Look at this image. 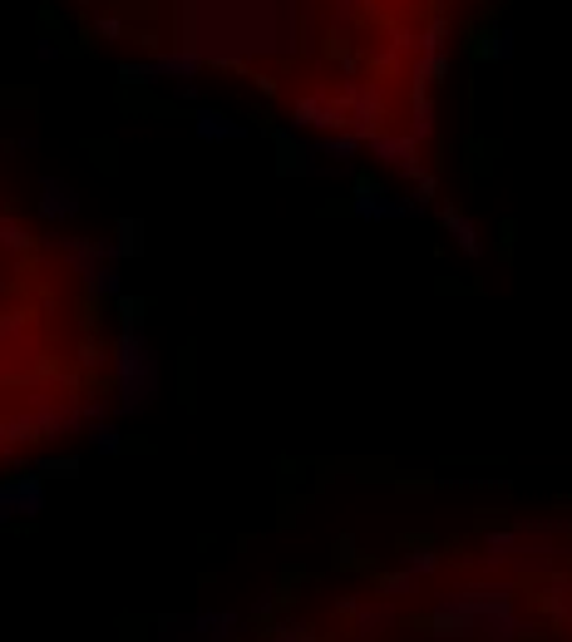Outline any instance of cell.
Here are the masks:
<instances>
[{
  "instance_id": "cell-1",
  "label": "cell",
  "mask_w": 572,
  "mask_h": 642,
  "mask_svg": "<svg viewBox=\"0 0 572 642\" xmlns=\"http://www.w3.org/2000/svg\"><path fill=\"white\" fill-rule=\"evenodd\" d=\"M109 375H114L119 416H144L163 396V356L144 336V326H119L114 346H109Z\"/></svg>"
},
{
  "instance_id": "cell-2",
  "label": "cell",
  "mask_w": 572,
  "mask_h": 642,
  "mask_svg": "<svg viewBox=\"0 0 572 642\" xmlns=\"http://www.w3.org/2000/svg\"><path fill=\"white\" fill-rule=\"evenodd\" d=\"M208 54H198L192 45H178V50L149 54V60H124L119 64V79L124 85H178V79H198Z\"/></svg>"
},
{
  "instance_id": "cell-3",
  "label": "cell",
  "mask_w": 572,
  "mask_h": 642,
  "mask_svg": "<svg viewBox=\"0 0 572 642\" xmlns=\"http://www.w3.org/2000/svg\"><path fill=\"white\" fill-rule=\"evenodd\" d=\"M0 385H15V391H45V385H50L40 342H35L30 332L0 342Z\"/></svg>"
},
{
  "instance_id": "cell-4",
  "label": "cell",
  "mask_w": 572,
  "mask_h": 642,
  "mask_svg": "<svg viewBox=\"0 0 572 642\" xmlns=\"http://www.w3.org/2000/svg\"><path fill=\"white\" fill-rule=\"evenodd\" d=\"M291 128L297 134H336V128H346V95H336V89H307V95H297Z\"/></svg>"
},
{
  "instance_id": "cell-5",
  "label": "cell",
  "mask_w": 572,
  "mask_h": 642,
  "mask_svg": "<svg viewBox=\"0 0 572 642\" xmlns=\"http://www.w3.org/2000/svg\"><path fill=\"white\" fill-rule=\"evenodd\" d=\"M346 128L350 134H361V139H371V134L385 128V89L375 85V79L346 85Z\"/></svg>"
},
{
  "instance_id": "cell-6",
  "label": "cell",
  "mask_w": 572,
  "mask_h": 642,
  "mask_svg": "<svg viewBox=\"0 0 572 642\" xmlns=\"http://www.w3.org/2000/svg\"><path fill=\"white\" fill-rule=\"evenodd\" d=\"M365 153H371L381 169H390V173H400V178H420V144L410 139V134H390V128H381V134H371L365 139Z\"/></svg>"
},
{
  "instance_id": "cell-7",
  "label": "cell",
  "mask_w": 572,
  "mask_h": 642,
  "mask_svg": "<svg viewBox=\"0 0 572 642\" xmlns=\"http://www.w3.org/2000/svg\"><path fill=\"white\" fill-rule=\"evenodd\" d=\"M414 203L390 193L385 183H356L350 188V218H361V223H385V218H410Z\"/></svg>"
},
{
  "instance_id": "cell-8",
  "label": "cell",
  "mask_w": 572,
  "mask_h": 642,
  "mask_svg": "<svg viewBox=\"0 0 572 642\" xmlns=\"http://www.w3.org/2000/svg\"><path fill=\"white\" fill-rule=\"evenodd\" d=\"M0 499L11 504L15 519H35V514H45V504H50V490H45V480L35 470H15L0 480Z\"/></svg>"
},
{
  "instance_id": "cell-9",
  "label": "cell",
  "mask_w": 572,
  "mask_h": 642,
  "mask_svg": "<svg viewBox=\"0 0 572 642\" xmlns=\"http://www.w3.org/2000/svg\"><path fill=\"white\" fill-rule=\"evenodd\" d=\"M35 213L54 227L70 223V218L79 213V188L70 178H60V173H45L40 188H35Z\"/></svg>"
},
{
  "instance_id": "cell-10",
  "label": "cell",
  "mask_w": 572,
  "mask_h": 642,
  "mask_svg": "<svg viewBox=\"0 0 572 642\" xmlns=\"http://www.w3.org/2000/svg\"><path fill=\"white\" fill-rule=\"evenodd\" d=\"M188 124H192V139L198 144H243V139H252V128H247L243 119L223 114V109H208V104L192 109Z\"/></svg>"
},
{
  "instance_id": "cell-11",
  "label": "cell",
  "mask_w": 572,
  "mask_h": 642,
  "mask_svg": "<svg viewBox=\"0 0 572 642\" xmlns=\"http://www.w3.org/2000/svg\"><path fill=\"white\" fill-rule=\"evenodd\" d=\"M340 613H350V618H356V642H375L381 638V628H390L395 622V608L390 603H346L340 598Z\"/></svg>"
},
{
  "instance_id": "cell-12",
  "label": "cell",
  "mask_w": 572,
  "mask_h": 642,
  "mask_svg": "<svg viewBox=\"0 0 572 642\" xmlns=\"http://www.w3.org/2000/svg\"><path fill=\"white\" fill-rule=\"evenodd\" d=\"M439 227L449 233V243L459 247L464 257H484V237H478V227H474V218L464 213V208H439Z\"/></svg>"
},
{
  "instance_id": "cell-13",
  "label": "cell",
  "mask_w": 572,
  "mask_h": 642,
  "mask_svg": "<svg viewBox=\"0 0 572 642\" xmlns=\"http://www.w3.org/2000/svg\"><path fill=\"white\" fill-rule=\"evenodd\" d=\"M316 153H326V159H336L340 169H350L356 163V153L365 149L361 134H350V128H336V134H316V144H311Z\"/></svg>"
},
{
  "instance_id": "cell-14",
  "label": "cell",
  "mask_w": 572,
  "mask_h": 642,
  "mask_svg": "<svg viewBox=\"0 0 572 642\" xmlns=\"http://www.w3.org/2000/svg\"><path fill=\"white\" fill-rule=\"evenodd\" d=\"M435 128H439V109H435V99L424 95V89H414V99H410V139H414V144L435 139Z\"/></svg>"
},
{
  "instance_id": "cell-15",
  "label": "cell",
  "mask_w": 572,
  "mask_h": 642,
  "mask_svg": "<svg viewBox=\"0 0 572 642\" xmlns=\"http://www.w3.org/2000/svg\"><path fill=\"white\" fill-rule=\"evenodd\" d=\"M192 628H198L208 642H237L243 618H237V613H198V618H192Z\"/></svg>"
},
{
  "instance_id": "cell-16",
  "label": "cell",
  "mask_w": 572,
  "mask_h": 642,
  "mask_svg": "<svg viewBox=\"0 0 572 642\" xmlns=\"http://www.w3.org/2000/svg\"><path fill=\"white\" fill-rule=\"evenodd\" d=\"M30 243H35V237H30V227H25L21 218H15V213H0V252L21 262V257L30 252Z\"/></svg>"
},
{
  "instance_id": "cell-17",
  "label": "cell",
  "mask_w": 572,
  "mask_h": 642,
  "mask_svg": "<svg viewBox=\"0 0 572 642\" xmlns=\"http://www.w3.org/2000/svg\"><path fill=\"white\" fill-rule=\"evenodd\" d=\"M513 50H519V35H513L509 25H498V30H488V35H484V45H478V54H484V60H494V64L513 60Z\"/></svg>"
},
{
  "instance_id": "cell-18",
  "label": "cell",
  "mask_w": 572,
  "mask_h": 642,
  "mask_svg": "<svg viewBox=\"0 0 572 642\" xmlns=\"http://www.w3.org/2000/svg\"><path fill=\"white\" fill-rule=\"evenodd\" d=\"M85 435H89V449H99V455H119L124 449V430L114 420H95V425H85Z\"/></svg>"
},
{
  "instance_id": "cell-19",
  "label": "cell",
  "mask_w": 572,
  "mask_h": 642,
  "mask_svg": "<svg viewBox=\"0 0 572 642\" xmlns=\"http://www.w3.org/2000/svg\"><path fill=\"white\" fill-rule=\"evenodd\" d=\"M114 247H119L124 257H138V252H144V218H134V213L119 218V223H114Z\"/></svg>"
},
{
  "instance_id": "cell-20",
  "label": "cell",
  "mask_w": 572,
  "mask_h": 642,
  "mask_svg": "<svg viewBox=\"0 0 572 642\" xmlns=\"http://www.w3.org/2000/svg\"><path fill=\"white\" fill-rule=\"evenodd\" d=\"M25 470H35L40 480H75L79 460H75V455H54V460H35V465H25Z\"/></svg>"
},
{
  "instance_id": "cell-21",
  "label": "cell",
  "mask_w": 572,
  "mask_h": 642,
  "mask_svg": "<svg viewBox=\"0 0 572 642\" xmlns=\"http://www.w3.org/2000/svg\"><path fill=\"white\" fill-rule=\"evenodd\" d=\"M89 30H95V40H109V45H119V40H124V35H128V25L119 21L114 11H95V15H89Z\"/></svg>"
},
{
  "instance_id": "cell-22",
  "label": "cell",
  "mask_w": 572,
  "mask_h": 642,
  "mask_svg": "<svg viewBox=\"0 0 572 642\" xmlns=\"http://www.w3.org/2000/svg\"><path fill=\"white\" fill-rule=\"evenodd\" d=\"M435 568H439V554H435V548H405V573L430 578Z\"/></svg>"
},
{
  "instance_id": "cell-23",
  "label": "cell",
  "mask_w": 572,
  "mask_h": 642,
  "mask_svg": "<svg viewBox=\"0 0 572 642\" xmlns=\"http://www.w3.org/2000/svg\"><path fill=\"white\" fill-rule=\"evenodd\" d=\"M435 193H439V178L435 173H420V178H414V198H410L414 213H424V208L435 203Z\"/></svg>"
},
{
  "instance_id": "cell-24",
  "label": "cell",
  "mask_w": 572,
  "mask_h": 642,
  "mask_svg": "<svg viewBox=\"0 0 572 642\" xmlns=\"http://www.w3.org/2000/svg\"><path fill=\"white\" fill-rule=\"evenodd\" d=\"M420 589V578L414 573H390V578H381V593L385 598H400V593H414Z\"/></svg>"
},
{
  "instance_id": "cell-25",
  "label": "cell",
  "mask_w": 572,
  "mask_h": 642,
  "mask_svg": "<svg viewBox=\"0 0 572 642\" xmlns=\"http://www.w3.org/2000/svg\"><path fill=\"white\" fill-rule=\"evenodd\" d=\"M119 326H144V301L119 297Z\"/></svg>"
},
{
  "instance_id": "cell-26",
  "label": "cell",
  "mask_w": 572,
  "mask_h": 642,
  "mask_svg": "<svg viewBox=\"0 0 572 642\" xmlns=\"http://www.w3.org/2000/svg\"><path fill=\"white\" fill-rule=\"evenodd\" d=\"M169 99H173V104L198 109V79H178V85H169Z\"/></svg>"
},
{
  "instance_id": "cell-27",
  "label": "cell",
  "mask_w": 572,
  "mask_h": 642,
  "mask_svg": "<svg viewBox=\"0 0 572 642\" xmlns=\"http://www.w3.org/2000/svg\"><path fill=\"white\" fill-rule=\"evenodd\" d=\"M30 332V321L21 317V311H5V317H0V342H11V336H25Z\"/></svg>"
},
{
  "instance_id": "cell-28",
  "label": "cell",
  "mask_w": 572,
  "mask_h": 642,
  "mask_svg": "<svg viewBox=\"0 0 572 642\" xmlns=\"http://www.w3.org/2000/svg\"><path fill=\"white\" fill-rule=\"evenodd\" d=\"M35 60H40V64H60V60H64L60 40H50V35H45V40H40V45H35Z\"/></svg>"
},
{
  "instance_id": "cell-29",
  "label": "cell",
  "mask_w": 572,
  "mask_h": 642,
  "mask_svg": "<svg viewBox=\"0 0 572 642\" xmlns=\"http://www.w3.org/2000/svg\"><path fill=\"white\" fill-rule=\"evenodd\" d=\"M104 361H109V351H104L99 342H85V346H79V366H104Z\"/></svg>"
},
{
  "instance_id": "cell-30",
  "label": "cell",
  "mask_w": 572,
  "mask_h": 642,
  "mask_svg": "<svg viewBox=\"0 0 572 642\" xmlns=\"http://www.w3.org/2000/svg\"><path fill=\"white\" fill-rule=\"evenodd\" d=\"M40 149V134H15L11 139V153H35Z\"/></svg>"
},
{
  "instance_id": "cell-31",
  "label": "cell",
  "mask_w": 572,
  "mask_h": 642,
  "mask_svg": "<svg viewBox=\"0 0 572 642\" xmlns=\"http://www.w3.org/2000/svg\"><path fill=\"white\" fill-rule=\"evenodd\" d=\"M356 5H371V0H336V11H346V15H356Z\"/></svg>"
},
{
  "instance_id": "cell-32",
  "label": "cell",
  "mask_w": 572,
  "mask_h": 642,
  "mask_svg": "<svg viewBox=\"0 0 572 642\" xmlns=\"http://www.w3.org/2000/svg\"><path fill=\"white\" fill-rule=\"evenodd\" d=\"M11 519H15V514H11V504H5V499H0V529H5V524H11Z\"/></svg>"
}]
</instances>
